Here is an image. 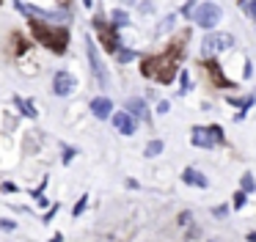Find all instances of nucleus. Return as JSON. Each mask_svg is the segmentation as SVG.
Listing matches in <instances>:
<instances>
[{
  "instance_id": "obj_1",
  "label": "nucleus",
  "mask_w": 256,
  "mask_h": 242,
  "mask_svg": "<svg viewBox=\"0 0 256 242\" xmlns=\"http://www.w3.org/2000/svg\"><path fill=\"white\" fill-rule=\"evenodd\" d=\"M176 58H179V50L176 52H168V55H157V58L144 60L140 72L146 77H154L157 82H171L174 74H176Z\"/></svg>"
},
{
  "instance_id": "obj_2",
  "label": "nucleus",
  "mask_w": 256,
  "mask_h": 242,
  "mask_svg": "<svg viewBox=\"0 0 256 242\" xmlns=\"http://www.w3.org/2000/svg\"><path fill=\"white\" fill-rule=\"evenodd\" d=\"M30 25H34L36 36H39L44 44H50L56 52H64V50H66V44H69V30H64V28H42L39 20H34Z\"/></svg>"
},
{
  "instance_id": "obj_3",
  "label": "nucleus",
  "mask_w": 256,
  "mask_h": 242,
  "mask_svg": "<svg viewBox=\"0 0 256 242\" xmlns=\"http://www.w3.org/2000/svg\"><path fill=\"white\" fill-rule=\"evenodd\" d=\"M223 20V8L218 3H201V6H196V11H193V22L198 28H215L218 22Z\"/></svg>"
},
{
  "instance_id": "obj_4",
  "label": "nucleus",
  "mask_w": 256,
  "mask_h": 242,
  "mask_svg": "<svg viewBox=\"0 0 256 242\" xmlns=\"http://www.w3.org/2000/svg\"><path fill=\"white\" fill-rule=\"evenodd\" d=\"M193 146H201V148H212L215 143L223 140V130L220 126H193V135H190Z\"/></svg>"
},
{
  "instance_id": "obj_5",
  "label": "nucleus",
  "mask_w": 256,
  "mask_h": 242,
  "mask_svg": "<svg viewBox=\"0 0 256 242\" xmlns=\"http://www.w3.org/2000/svg\"><path fill=\"white\" fill-rule=\"evenodd\" d=\"M234 47V36L232 33H206L204 42H201V50H204V55H218L223 52V50Z\"/></svg>"
},
{
  "instance_id": "obj_6",
  "label": "nucleus",
  "mask_w": 256,
  "mask_h": 242,
  "mask_svg": "<svg viewBox=\"0 0 256 242\" xmlns=\"http://www.w3.org/2000/svg\"><path fill=\"white\" fill-rule=\"evenodd\" d=\"M52 91H56L58 96H69V94L74 91V77L69 74V72H58L56 80H52Z\"/></svg>"
},
{
  "instance_id": "obj_7",
  "label": "nucleus",
  "mask_w": 256,
  "mask_h": 242,
  "mask_svg": "<svg viewBox=\"0 0 256 242\" xmlns=\"http://www.w3.org/2000/svg\"><path fill=\"white\" fill-rule=\"evenodd\" d=\"M113 126H116L122 135H132L135 132V116H130L127 110H118V113H113Z\"/></svg>"
},
{
  "instance_id": "obj_8",
  "label": "nucleus",
  "mask_w": 256,
  "mask_h": 242,
  "mask_svg": "<svg viewBox=\"0 0 256 242\" xmlns=\"http://www.w3.org/2000/svg\"><path fill=\"white\" fill-rule=\"evenodd\" d=\"M88 60H91V69H94L96 80H100L102 86H108V72H105V66H102L100 55H96V47H94V42H88Z\"/></svg>"
},
{
  "instance_id": "obj_9",
  "label": "nucleus",
  "mask_w": 256,
  "mask_h": 242,
  "mask_svg": "<svg viewBox=\"0 0 256 242\" xmlns=\"http://www.w3.org/2000/svg\"><path fill=\"white\" fill-rule=\"evenodd\" d=\"M110 110H113V102L108 96H96L94 102H91V113H94L96 118H110Z\"/></svg>"
},
{
  "instance_id": "obj_10",
  "label": "nucleus",
  "mask_w": 256,
  "mask_h": 242,
  "mask_svg": "<svg viewBox=\"0 0 256 242\" xmlns=\"http://www.w3.org/2000/svg\"><path fill=\"white\" fill-rule=\"evenodd\" d=\"M94 28L102 33V38H105V47H108V50H116V47H118L116 33H113V30H108V28H105V22H102V20H94Z\"/></svg>"
},
{
  "instance_id": "obj_11",
  "label": "nucleus",
  "mask_w": 256,
  "mask_h": 242,
  "mask_svg": "<svg viewBox=\"0 0 256 242\" xmlns=\"http://www.w3.org/2000/svg\"><path fill=\"white\" fill-rule=\"evenodd\" d=\"M182 179L188 182V184H196V187H206V184H210V182H206L196 168H184V170H182Z\"/></svg>"
},
{
  "instance_id": "obj_12",
  "label": "nucleus",
  "mask_w": 256,
  "mask_h": 242,
  "mask_svg": "<svg viewBox=\"0 0 256 242\" xmlns=\"http://www.w3.org/2000/svg\"><path fill=\"white\" fill-rule=\"evenodd\" d=\"M130 116H135V118H146V104L140 102V99H130Z\"/></svg>"
},
{
  "instance_id": "obj_13",
  "label": "nucleus",
  "mask_w": 256,
  "mask_h": 242,
  "mask_svg": "<svg viewBox=\"0 0 256 242\" xmlns=\"http://www.w3.org/2000/svg\"><path fill=\"white\" fill-rule=\"evenodd\" d=\"M160 152H162V140H152L149 146H146V152H144V154H146V157H157Z\"/></svg>"
},
{
  "instance_id": "obj_14",
  "label": "nucleus",
  "mask_w": 256,
  "mask_h": 242,
  "mask_svg": "<svg viewBox=\"0 0 256 242\" xmlns=\"http://www.w3.org/2000/svg\"><path fill=\"white\" fill-rule=\"evenodd\" d=\"M240 6H242L245 14L254 16V20H256V0H240Z\"/></svg>"
},
{
  "instance_id": "obj_15",
  "label": "nucleus",
  "mask_w": 256,
  "mask_h": 242,
  "mask_svg": "<svg viewBox=\"0 0 256 242\" xmlns=\"http://www.w3.org/2000/svg\"><path fill=\"white\" fill-rule=\"evenodd\" d=\"M17 104L22 108V113H25V116H30V118H36V110H34V104H30V102H25V99H17Z\"/></svg>"
},
{
  "instance_id": "obj_16",
  "label": "nucleus",
  "mask_w": 256,
  "mask_h": 242,
  "mask_svg": "<svg viewBox=\"0 0 256 242\" xmlns=\"http://www.w3.org/2000/svg\"><path fill=\"white\" fill-rule=\"evenodd\" d=\"M127 20H130V16L124 14V11H113V25H116V28L127 25Z\"/></svg>"
},
{
  "instance_id": "obj_17",
  "label": "nucleus",
  "mask_w": 256,
  "mask_h": 242,
  "mask_svg": "<svg viewBox=\"0 0 256 242\" xmlns=\"http://www.w3.org/2000/svg\"><path fill=\"white\" fill-rule=\"evenodd\" d=\"M242 190H245V192L256 190V182H254V176H250V174H245V176H242Z\"/></svg>"
},
{
  "instance_id": "obj_18",
  "label": "nucleus",
  "mask_w": 256,
  "mask_h": 242,
  "mask_svg": "<svg viewBox=\"0 0 256 242\" xmlns=\"http://www.w3.org/2000/svg\"><path fill=\"white\" fill-rule=\"evenodd\" d=\"M245 206V190L234 192V209H242Z\"/></svg>"
},
{
  "instance_id": "obj_19",
  "label": "nucleus",
  "mask_w": 256,
  "mask_h": 242,
  "mask_svg": "<svg viewBox=\"0 0 256 242\" xmlns=\"http://www.w3.org/2000/svg\"><path fill=\"white\" fill-rule=\"evenodd\" d=\"M132 58H135L132 50H122V52H118V60H122V64H127V60H132Z\"/></svg>"
},
{
  "instance_id": "obj_20",
  "label": "nucleus",
  "mask_w": 256,
  "mask_h": 242,
  "mask_svg": "<svg viewBox=\"0 0 256 242\" xmlns=\"http://www.w3.org/2000/svg\"><path fill=\"white\" fill-rule=\"evenodd\" d=\"M86 204H88V196H83V198H80V201H78V206H74V218H78V214H80V212H83V209H86Z\"/></svg>"
},
{
  "instance_id": "obj_21",
  "label": "nucleus",
  "mask_w": 256,
  "mask_h": 242,
  "mask_svg": "<svg viewBox=\"0 0 256 242\" xmlns=\"http://www.w3.org/2000/svg\"><path fill=\"white\" fill-rule=\"evenodd\" d=\"M182 11H184V14H188V16H193V11H196V3H193V0H188Z\"/></svg>"
},
{
  "instance_id": "obj_22",
  "label": "nucleus",
  "mask_w": 256,
  "mask_h": 242,
  "mask_svg": "<svg viewBox=\"0 0 256 242\" xmlns=\"http://www.w3.org/2000/svg\"><path fill=\"white\" fill-rule=\"evenodd\" d=\"M190 88V77H188V72H182V94Z\"/></svg>"
},
{
  "instance_id": "obj_23",
  "label": "nucleus",
  "mask_w": 256,
  "mask_h": 242,
  "mask_svg": "<svg viewBox=\"0 0 256 242\" xmlns=\"http://www.w3.org/2000/svg\"><path fill=\"white\" fill-rule=\"evenodd\" d=\"M0 226H3L6 231H12V228H14V223H12V220H0Z\"/></svg>"
},
{
  "instance_id": "obj_24",
  "label": "nucleus",
  "mask_w": 256,
  "mask_h": 242,
  "mask_svg": "<svg viewBox=\"0 0 256 242\" xmlns=\"http://www.w3.org/2000/svg\"><path fill=\"white\" fill-rule=\"evenodd\" d=\"M168 108H171L168 102H160V104H157V110H160V113H168Z\"/></svg>"
},
{
  "instance_id": "obj_25",
  "label": "nucleus",
  "mask_w": 256,
  "mask_h": 242,
  "mask_svg": "<svg viewBox=\"0 0 256 242\" xmlns=\"http://www.w3.org/2000/svg\"><path fill=\"white\" fill-rule=\"evenodd\" d=\"M248 242H256V234H254V231H250V234H248Z\"/></svg>"
},
{
  "instance_id": "obj_26",
  "label": "nucleus",
  "mask_w": 256,
  "mask_h": 242,
  "mask_svg": "<svg viewBox=\"0 0 256 242\" xmlns=\"http://www.w3.org/2000/svg\"><path fill=\"white\" fill-rule=\"evenodd\" d=\"M91 3H94V0H83V6H86V8H91Z\"/></svg>"
},
{
  "instance_id": "obj_27",
  "label": "nucleus",
  "mask_w": 256,
  "mask_h": 242,
  "mask_svg": "<svg viewBox=\"0 0 256 242\" xmlns=\"http://www.w3.org/2000/svg\"><path fill=\"white\" fill-rule=\"evenodd\" d=\"M58 3H69V0H58Z\"/></svg>"
}]
</instances>
